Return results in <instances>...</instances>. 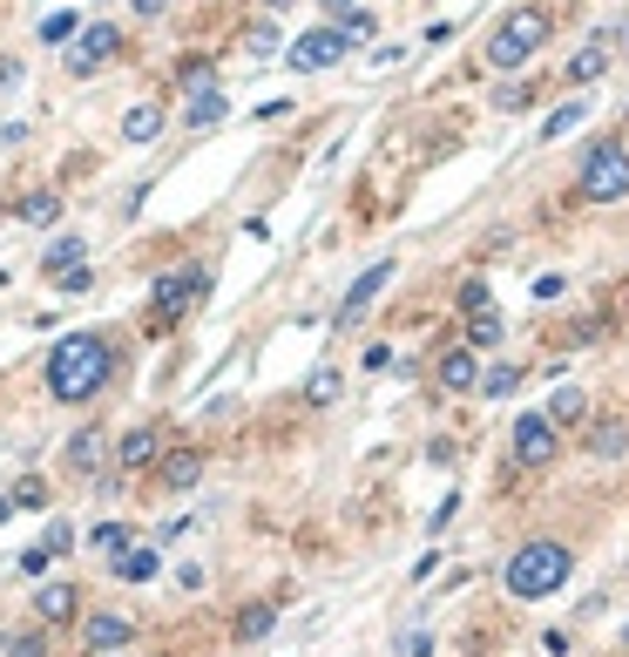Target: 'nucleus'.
<instances>
[{
	"instance_id": "obj_4",
	"label": "nucleus",
	"mask_w": 629,
	"mask_h": 657,
	"mask_svg": "<svg viewBox=\"0 0 629 657\" xmlns=\"http://www.w3.org/2000/svg\"><path fill=\"white\" fill-rule=\"evenodd\" d=\"M210 292H217V264H210V258H183V264H170V272L149 285L142 332H149V339L176 332L190 313H204V298H210Z\"/></svg>"
},
{
	"instance_id": "obj_52",
	"label": "nucleus",
	"mask_w": 629,
	"mask_h": 657,
	"mask_svg": "<svg viewBox=\"0 0 629 657\" xmlns=\"http://www.w3.org/2000/svg\"><path fill=\"white\" fill-rule=\"evenodd\" d=\"M0 522H14V501H8V488H0Z\"/></svg>"
},
{
	"instance_id": "obj_18",
	"label": "nucleus",
	"mask_w": 629,
	"mask_h": 657,
	"mask_svg": "<svg viewBox=\"0 0 629 657\" xmlns=\"http://www.w3.org/2000/svg\"><path fill=\"white\" fill-rule=\"evenodd\" d=\"M575 448H582L588 461H622V454H629V414H588L582 434H575Z\"/></svg>"
},
{
	"instance_id": "obj_1",
	"label": "nucleus",
	"mask_w": 629,
	"mask_h": 657,
	"mask_svg": "<svg viewBox=\"0 0 629 657\" xmlns=\"http://www.w3.org/2000/svg\"><path fill=\"white\" fill-rule=\"evenodd\" d=\"M129 366V326H75L48 346L42 360V394L55 407H95Z\"/></svg>"
},
{
	"instance_id": "obj_6",
	"label": "nucleus",
	"mask_w": 629,
	"mask_h": 657,
	"mask_svg": "<svg viewBox=\"0 0 629 657\" xmlns=\"http://www.w3.org/2000/svg\"><path fill=\"white\" fill-rule=\"evenodd\" d=\"M562 454H569V434H562L541 407H522L515 420H507V468H522V475H548Z\"/></svg>"
},
{
	"instance_id": "obj_26",
	"label": "nucleus",
	"mask_w": 629,
	"mask_h": 657,
	"mask_svg": "<svg viewBox=\"0 0 629 657\" xmlns=\"http://www.w3.org/2000/svg\"><path fill=\"white\" fill-rule=\"evenodd\" d=\"M541 89H548V75H541V82H535V75H501V89L488 95V109L494 115H528L541 102Z\"/></svg>"
},
{
	"instance_id": "obj_31",
	"label": "nucleus",
	"mask_w": 629,
	"mask_h": 657,
	"mask_svg": "<svg viewBox=\"0 0 629 657\" xmlns=\"http://www.w3.org/2000/svg\"><path fill=\"white\" fill-rule=\"evenodd\" d=\"M75 264H89V238H75V230H61V238L42 251V279H61V272H75Z\"/></svg>"
},
{
	"instance_id": "obj_33",
	"label": "nucleus",
	"mask_w": 629,
	"mask_h": 657,
	"mask_svg": "<svg viewBox=\"0 0 629 657\" xmlns=\"http://www.w3.org/2000/svg\"><path fill=\"white\" fill-rule=\"evenodd\" d=\"M75 34H82V14L55 8V14H42V27H34V42H42V48H68Z\"/></svg>"
},
{
	"instance_id": "obj_49",
	"label": "nucleus",
	"mask_w": 629,
	"mask_h": 657,
	"mask_svg": "<svg viewBox=\"0 0 629 657\" xmlns=\"http://www.w3.org/2000/svg\"><path fill=\"white\" fill-rule=\"evenodd\" d=\"M129 14H136V21H156V14H170V0H129Z\"/></svg>"
},
{
	"instance_id": "obj_30",
	"label": "nucleus",
	"mask_w": 629,
	"mask_h": 657,
	"mask_svg": "<svg viewBox=\"0 0 629 657\" xmlns=\"http://www.w3.org/2000/svg\"><path fill=\"white\" fill-rule=\"evenodd\" d=\"M129 543H142V535H136V522H95V529L82 535V550H95L102 563H115V556H123Z\"/></svg>"
},
{
	"instance_id": "obj_23",
	"label": "nucleus",
	"mask_w": 629,
	"mask_h": 657,
	"mask_svg": "<svg viewBox=\"0 0 629 657\" xmlns=\"http://www.w3.org/2000/svg\"><path fill=\"white\" fill-rule=\"evenodd\" d=\"M156 576H163V543H129L123 556L108 563V584H156Z\"/></svg>"
},
{
	"instance_id": "obj_11",
	"label": "nucleus",
	"mask_w": 629,
	"mask_h": 657,
	"mask_svg": "<svg viewBox=\"0 0 629 657\" xmlns=\"http://www.w3.org/2000/svg\"><path fill=\"white\" fill-rule=\"evenodd\" d=\"M108 448H115L108 420H82V428L68 434V448H61V475L68 482H102L108 475Z\"/></svg>"
},
{
	"instance_id": "obj_34",
	"label": "nucleus",
	"mask_w": 629,
	"mask_h": 657,
	"mask_svg": "<svg viewBox=\"0 0 629 657\" xmlns=\"http://www.w3.org/2000/svg\"><path fill=\"white\" fill-rule=\"evenodd\" d=\"M42 550L61 563V556H75V550H82V535H75V522H68V516H48V529H42Z\"/></svg>"
},
{
	"instance_id": "obj_56",
	"label": "nucleus",
	"mask_w": 629,
	"mask_h": 657,
	"mask_svg": "<svg viewBox=\"0 0 629 657\" xmlns=\"http://www.w3.org/2000/svg\"><path fill=\"white\" fill-rule=\"evenodd\" d=\"M562 8H575V0H562Z\"/></svg>"
},
{
	"instance_id": "obj_29",
	"label": "nucleus",
	"mask_w": 629,
	"mask_h": 657,
	"mask_svg": "<svg viewBox=\"0 0 629 657\" xmlns=\"http://www.w3.org/2000/svg\"><path fill=\"white\" fill-rule=\"evenodd\" d=\"M522 380H528V366H522V360H488L474 394H481V400H515V394H522Z\"/></svg>"
},
{
	"instance_id": "obj_50",
	"label": "nucleus",
	"mask_w": 629,
	"mask_h": 657,
	"mask_svg": "<svg viewBox=\"0 0 629 657\" xmlns=\"http://www.w3.org/2000/svg\"><path fill=\"white\" fill-rule=\"evenodd\" d=\"M426 461H434V468H454L460 454H454V441H434V448H426Z\"/></svg>"
},
{
	"instance_id": "obj_5",
	"label": "nucleus",
	"mask_w": 629,
	"mask_h": 657,
	"mask_svg": "<svg viewBox=\"0 0 629 657\" xmlns=\"http://www.w3.org/2000/svg\"><path fill=\"white\" fill-rule=\"evenodd\" d=\"M629 197V136L603 129V136H588L582 143V157H575V190H569V204H588V211H609Z\"/></svg>"
},
{
	"instance_id": "obj_28",
	"label": "nucleus",
	"mask_w": 629,
	"mask_h": 657,
	"mask_svg": "<svg viewBox=\"0 0 629 657\" xmlns=\"http://www.w3.org/2000/svg\"><path fill=\"white\" fill-rule=\"evenodd\" d=\"M501 339H507V319L494 313V305H488V313H467L460 319V346H467V353H501Z\"/></svg>"
},
{
	"instance_id": "obj_7",
	"label": "nucleus",
	"mask_w": 629,
	"mask_h": 657,
	"mask_svg": "<svg viewBox=\"0 0 629 657\" xmlns=\"http://www.w3.org/2000/svg\"><path fill=\"white\" fill-rule=\"evenodd\" d=\"M176 441V428L163 414H149V420H129L123 434H115V448H108V468H115V482H142L156 461H163V448Z\"/></svg>"
},
{
	"instance_id": "obj_10",
	"label": "nucleus",
	"mask_w": 629,
	"mask_h": 657,
	"mask_svg": "<svg viewBox=\"0 0 629 657\" xmlns=\"http://www.w3.org/2000/svg\"><path fill=\"white\" fill-rule=\"evenodd\" d=\"M204 475H210V448H204V441H170V448H163V461H156V468H149L142 482H149L156 495H190Z\"/></svg>"
},
{
	"instance_id": "obj_22",
	"label": "nucleus",
	"mask_w": 629,
	"mask_h": 657,
	"mask_svg": "<svg viewBox=\"0 0 629 657\" xmlns=\"http://www.w3.org/2000/svg\"><path fill=\"white\" fill-rule=\"evenodd\" d=\"M271 631H278V603L271 597H244L238 610H230V624H224L230 644H264Z\"/></svg>"
},
{
	"instance_id": "obj_17",
	"label": "nucleus",
	"mask_w": 629,
	"mask_h": 657,
	"mask_svg": "<svg viewBox=\"0 0 629 657\" xmlns=\"http://www.w3.org/2000/svg\"><path fill=\"white\" fill-rule=\"evenodd\" d=\"M210 82H224V61H217V48H190V55H176V61H170V82H163V95H170V102H183V95L210 89Z\"/></svg>"
},
{
	"instance_id": "obj_25",
	"label": "nucleus",
	"mask_w": 629,
	"mask_h": 657,
	"mask_svg": "<svg viewBox=\"0 0 629 657\" xmlns=\"http://www.w3.org/2000/svg\"><path fill=\"white\" fill-rule=\"evenodd\" d=\"M548 420H556L562 434H582V420L596 414V394H588V386H556V394H548V407H541Z\"/></svg>"
},
{
	"instance_id": "obj_36",
	"label": "nucleus",
	"mask_w": 629,
	"mask_h": 657,
	"mask_svg": "<svg viewBox=\"0 0 629 657\" xmlns=\"http://www.w3.org/2000/svg\"><path fill=\"white\" fill-rule=\"evenodd\" d=\"M494 305V292H488V279H460V292H454V313L467 319V313H488Z\"/></svg>"
},
{
	"instance_id": "obj_16",
	"label": "nucleus",
	"mask_w": 629,
	"mask_h": 657,
	"mask_svg": "<svg viewBox=\"0 0 629 657\" xmlns=\"http://www.w3.org/2000/svg\"><path fill=\"white\" fill-rule=\"evenodd\" d=\"M176 123V102L163 95V89H156V95H142V102H129L123 109V129H115V136H123L129 149H149V143H163V129Z\"/></svg>"
},
{
	"instance_id": "obj_27",
	"label": "nucleus",
	"mask_w": 629,
	"mask_h": 657,
	"mask_svg": "<svg viewBox=\"0 0 629 657\" xmlns=\"http://www.w3.org/2000/svg\"><path fill=\"white\" fill-rule=\"evenodd\" d=\"M238 48H244L251 61H271V55H285V27H278V14H251V21L238 27Z\"/></svg>"
},
{
	"instance_id": "obj_42",
	"label": "nucleus",
	"mask_w": 629,
	"mask_h": 657,
	"mask_svg": "<svg viewBox=\"0 0 629 657\" xmlns=\"http://www.w3.org/2000/svg\"><path fill=\"white\" fill-rule=\"evenodd\" d=\"M359 366H366V373H386V366H392V346H386V339H373L366 353H359Z\"/></svg>"
},
{
	"instance_id": "obj_53",
	"label": "nucleus",
	"mask_w": 629,
	"mask_h": 657,
	"mask_svg": "<svg viewBox=\"0 0 629 657\" xmlns=\"http://www.w3.org/2000/svg\"><path fill=\"white\" fill-rule=\"evenodd\" d=\"M616 136H629V109H622V129H616Z\"/></svg>"
},
{
	"instance_id": "obj_32",
	"label": "nucleus",
	"mask_w": 629,
	"mask_h": 657,
	"mask_svg": "<svg viewBox=\"0 0 629 657\" xmlns=\"http://www.w3.org/2000/svg\"><path fill=\"white\" fill-rule=\"evenodd\" d=\"M582 115H588V95H569V102H556V109L541 115V143H562V136L582 123Z\"/></svg>"
},
{
	"instance_id": "obj_43",
	"label": "nucleus",
	"mask_w": 629,
	"mask_h": 657,
	"mask_svg": "<svg viewBox=\"0 0 629 657\" xmlns=\"http://www.w3.org/2000/svg\"><path fill=\"white\" fill-rule=\"evenodd\" d=\"M400 657H434V631H407V637H400Z\"/></svg>"
},
{
	"instance_id": "obj_51",
	"label": "nucleus",
	"mask_w": 629,
	"mask_h": 657,
	"mask_svg": "<svg viewBox=\"0 0 629 657\" xmlns=\"http://www.w3.org/2000/svg\"><path fill=\"white\" fill-rule=\"evenodd\" d=\"M285 8H298V0H258V14H285Z\"/></svg>"
},
{
	"instance_id": "obj_9",
	"label": "nucleus",
	"mask_w": 629,
	"mask_h": 657,
	"mask_svg": "<svg viewBox=\"0 0 629 657\" xmlns=\"http://www.w3.org/2000/svg\"><path fill=\"white\" fill-rule=\"evenodd\" d=\"M136 637H142V616L136 610H108V603L95 610L89 603L82 624H75V657H123Z\"/></svg>"
},
{
	"instance_id": "obj_2",
	"label": "nucleus",
	"mask_w": 629,
	"mask_h": 657,
	"mask_svg": "<svg viewBox=\"0 0 629 657\" xmlns=\"http://www.w3.org/2000/svg\"><path fill=\"white\" fill-rule=\"evenodd\" d=\"M556 27H562V14L548 8V0H515V8H501L494 27H488V42H481V68L488 75H528L548 55V42H556Z\"/></svg>"
},
{
	"instance_id": "obj_55",
	"label": "nucleus",
	"mask_w": 629,
	"mask_h": 657,
	"mask_svg": "<svg viewBox=\"0 0 629 657\" xmlns=\"http://www.w3.org/2000/svg\"><path fill=\"white\" fill-rule=\"evenodd\" d=\"M142 657H170V650H142Z\"/></svg>"
},
{
	"instance_id": "obj_45",
	"label": "nucleus",
	"mask_w": 629,
	"mask_h": 657,
	"mask_svg": "<svg viewBox=\"0 0 629 657\" xmlns=\"http://www.w3.org/2000/svg\"><path fill=\"white\" fill-rule=\"evenodd\" d=\"M21 75H27L21 55H0V89H21Z\"/></svg>"
},
{
	"instance_id": "obj_13",
	"label": "nucleus",
	"mask_w": 629,
	"mask_h": 657,
	"mask_svg": "<svg viewBox=\"0 0 629 657\" xmlns=\"http://www.w3.org/2000/svg\"><path fill=\"white\" fill-rule=\"evenodd\" d=\"M82 610H89V590L75 584V576L34 584V603H27V616H34V624H48V631H75V624H82Z\"/></svg>"
},
{
	"instance_id": "obj_37",
	"label": "nucleus",
	"mask_w": 629,
	"mask_h": 657,
	"mask_svg": "<svg viewBox=\"0 0 629 657\" xmlns=\"http://www.w3.org/2000/svg\"><path fill=\"white\" fill-rule=\"evenodd\" d=\"M8 501H14V509H48L55 495H48V482H42V475H21V482L8 488Z\"/></svg>"
},
{
	"instance_id": "obj_24",
	"label": "nucleus",
	"mask_w": 629,
	"mask_h": 657,
	"mask_svg": "<svg viewBox=\"0 0 629 657\" xmlns=\"http://www.w3.org/2000/svg\"><path fill=\"white\" fill-rule=\"evenodd\" d=\"M0 657H61V631L48 624H14V631H0Z\"/></svg>"
},
{
	"instance_id": "obj_38",
	"label": "nucleus",
	"mask_w": 629,
	"mask_h": 657,
	"mask_svg": "<svg viewBox=\"0 0 629 657\" xmlns=\"http://www.w3.org/2000/svg\"><path fill=\"white\" fill-rule=\"evenodd\" d=\"M48 285H55V298H82V292H95V264H75V272H61Z\"/></svg>"
},
{
	"instance_id": "obj_46",
	"label": "nucleus",
	"mask_w": 629,
	"mask_h": 657,
	"mask_svg": "<svg viewBox=\"0 0 629 657\" xmlns=\"http://www.w3.org/2000/svg\"><path fill=\"white\" fill-rule=\"evenodd\" d=\"M454 516H460V495H447V501H441V509H434V522H426V535H441V529H447Z\"/></svg>"
},
{
	"instance_id": "obj_8",
	"label": "nucleus",
	"mask_w": 629,
	"mask_h": 657,
	"mask_svg": "<svg viewBox=\"0 0 629 657\" xmlns=\"http://www.w3.org/2000/svg\"><path fill=\"white\" fill-rule=\"evenodd\" d=\"M123 55H129V34L115 21H82V34L61 48V75H68V82H95V75L108 61H123Z\"/></svg>"
},
{
	"instance_id": "obj_47",
	"label": "nucleus",
	"mask_w": 629,
	"mask_h": 657,
	"mask_svg": "<svg viewBox=\"0 0 629 657\" xmlns=\"http://www.w3.org/2000/svg\"><path fill=\"white\" fill-rule=\"evenodd\" d=\"M176 584H183V590H204V584H210V569H204V563H183V569H176Z\"/></svg>"
},
{
	"instance_id": "obj_54",
	"label": "nucleus",
	"mask_w": 629,
	"mask_h": 657,
	"mask_svg": "<svg viewBox=\"0 0 629 657\" xmlns=\"http://www.w3.org/2000/svg\"><path fill=\"white\" fill-rule=\"evenodd\" d=\"M622 657H629V624H622Z\"/></svg>"
},
{
	"instance_id": "obj_41",
	"label": "nucleus",
	"mask_w": 629,
	"mask_h": 657,
	"mask_svg": "<svg viewBox=\"0 0 629 657\" xmlns=\"http://www.w3.org/2000/svg\"><path fill=\"white\" fill-rule=\"evenodd\" d=\"M14 569H21V576H48V569H55V556H48L42 543H34V550H21V563H14Z\"/></svg>"
},
{
	"instance_id": "obj_12",
	"label": "nucleus",
	"mask_w": 629,
	"mask_h": 657,
	"mask_svg": "<svg viewBox=\"0 0 629 657\" xmlns=\"http://www.w3.org/2000/svg\"><path fill=\"white\" fill-rule=\"evenodd\" d=\"M345 55H352L345 27H339V21H319V27H305L298 42L285 48V68H291V75H319V68H339Z\"/></svg>"
},
{
	"instance_id": "obj_19",
	"label": "nucleus",
	"mask_w": 629,
	"mask_h": 657,
	"mask_svg": "<svg viewBox=\"0 0 629 657\" xmlns=\"http://www.w3.org/2000/svg\"><path fill=\"white\" fill-rule=\"evenodd\" d=\"M609 61H616V42H609V34H588V42L569 55V68H562V89H596L603 82V75H609Z\"/></svg>"
},
{
	"instance_id": "obj_40",
	"label": "nucleus",
	"mask_w": 629,
	"mask_h": 657,
	"mask_svg": "<svg viewBox=\"0 0 629 657\" xmlns=\"http://www.w3.org/2000/svg\"><path fill=\"white\" fill-rule=\"evenodd\" d=\"M562 292H569V279H562V272H541V279H535V305H556Z\"/></svg>"
},
{
	"instance_id": "obj_3",
	"label": "nucleus",
	"mask_w": 629,
	"mask_h": 657,
	"mask_svg": "<svg viewBox=\"0 0 629 657\" xmlns=\"http://www.w3.org/2000/svg\"><path fill=\"white\" fill-rule=\"evenodd\" d=\"M569 584H575V543H562V535H528L501 563V590L515 603H548Z\"/></svg>"
},
{
	"instance_id": "obj_15",
	"label": "nucleus",
	"mask_w": 629,
	"mask_h": 657,
	"mask_svg": "<svg viewBox=\"0 0 629 657\" xmlns=\"http://www.w3.org/2000/svg\"><path fill=\"white\" fill-rule=\"evenodd\" d=\"M426 366H434V394H447V400H474V386H481V353H467V346L454 339V346H441V353L434 360H426Z\"/></svg>"
},
{
	"instance_id": "obj_39",
	"label": "nucleus",
	"mask_w": 629,
	"mask_h": 657,
	"mask_svg": "<svg viewBox=\"0 0 629 657\" xmlns=\"http://www.w3.org/2000/svg\"><path fill=\"white\" fill-rule=\"evenodd\" d=\"M339 27H345V42L359 48V42H373V34H379V14H373V8H359V14H345Z\"/></svg>"
},
{
	"instance_id": "obj_48",
	"label": "nucleus",
	"mask_w": 629,
	"mask_h": 657,
	"mask_svg": "<svg viewBox=\"0 0 629 657\" xmlns=\"http://www.w3.org/2000/svg\"><path fill=\"white\" fill-rule=\"evenodd\" d=\"M454 34H460V21H434V27L420 34V42H426V48H441V42H454Z\"/></svg>"
},
{
	"instance_id": "obj_21",
	"label": "nucleus",
	"mask_w": 629,
	"mask_h": 657,
	"mask_svg": "<svg viewBox=\"0 0 629 657\" xmlns=\"http://www.w3.org/2000/svg\"><path fill=\"white\" fill-rule=\"evenodd\" d=\"M176 123H183L190 136H210V129H224V123H230V95H224V82H210V89H196V95H183V109H176Z\"/></svg>"
},
{
	"instance_id": "obj_20",
	"label": "nucleus",
	"mask_w": 629,
	"mask_h": 657,
	"mask_svg": "<svg viewBox=\"0 0 629 657\" xmlns=\"http://www.w3.org/2000/svg\"><path fill=\"white\" fill-rule=\"evenodd\" d=\"M61 211H68V197H61L55 183H27L21 197L8 204V217H14V224H27V230H55V224H61Z\"/></svg>"
},
{
	"instance_id": "obj_44",
	"label": "nucleus",
	"mask_w": 629,
	"mask_h": 657,
	"mask_svg": "<svg viewBox=\"0 0 629 657\" xmlns=\"http://www.w3.org/2000/svg\"><path fill=\"white\" fill-rule=\"evenodd\" d=\"M366 0H319V21H345V14H359Z\"/></svg>"
},
{
	"instance_id": "obj_14",
	"label": "nucleus",
	"mask_w": 629,
	"mask_h": 657,
	"mask_svg": "<svg viewBox=\"0 0 629 657\" xmlns=\"http://www.w3.org/2000/svg\"><path fill=\"white\" fill-rule=\"evenodd\" d=\"M392 272H400V264H392V258L366 264V272H359V279H352V285H345V298H339V313H332V332H352V326H359V319L373 313V305H379V292L392 285Z\"/></svg>"
},
{
	"instance_id": "obj_35",
	"label": "nucleus",
	"mask_w": 629,
	"mask_h": 657,
	"mask_svg": "<svg viewBox=\"0 0 629 657\" xmlns=\"http://www.w3.org/2000/svg\"><path fill=\"white\" fill-rule=\"evenodd\" d=\"M339 386H345L339 366H319V373L305 380V394H298V400H305V407H332V400H339Z\"/></svg>"
}]
</instances>
